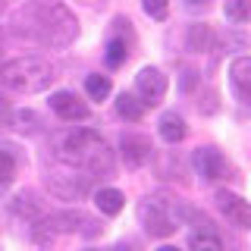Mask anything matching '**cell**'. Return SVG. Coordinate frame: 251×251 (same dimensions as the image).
Here are the masks:
<instances>
[{
    "label": "cell",
    "instance_id": "1",
    "mask_svg": "<svg viewBox=\"0 0 251 251\" xmlns=\"http://www.w3.org/2000/svg\"><path fill=\"white\" fill-rule=\"evenodd\" d=\"M13 31L25 41H38L44 47H69L78 35L75 16L63 3H28L16 16Z\"/></svg>",
    "mask_w": 251,
    "mask_h": 251
},
{
    "label": "cell",
    "instance_id": "2",
    "mask_svg": "<svg viewBox=\"0 0 251 251\" xmlns=\"http://www.w3.org/2000/svg\"><path fill=\"white\" fill-rule=\"evenodd\" d=\"M53 154L63 167L85 170L88 176H110L113 173V151L107 138L94 129H69L53 138Z\"/></svg>",
    "mask_w": 251,
    "mask_h": 251
},
{
    "label": "cell",
    "instance_id": "3",
    "mask_svg": "<svg viewBox=\"0 0 251 251\" xmlns=\"http://www.w3.org/2000/svg\"><path fill=\"white\" fill-rule=\"evenodd\" d=\"M53 66L41 57H16L10 63H3L0 69V82L3 88H10L16 94H41L53 85Z\"/></svg>",
    "mask_w": 251,
    "mask_h": 251
},
{
    "label": "cell",
    "instance_id": "4",
    "mask_svg": "<svg viewBox=\"0 0 251 251\" xmlns=\"http://www.w3.org/2000/svg\"><path fill=\"white\" fill-rule=\"evenodd\" d=\"M138 220H141V226H145L148 235H154V239H167V235H173L179 229V223H182V210H179L170 198L151 195V198H145L138 204Z\"/></svg>",
    "mask_w": 251,
    "mask_h": 251
},
{
    "label": "cell",
    "instance_id": "5",
    "mask_svg": "<svg viewBox=\"0 0 251 251\" xmlns=\"http://www.w3.org/2000/svg\"><path fill=\"white\" fill-rule=\"evenodd\" d=\"M91 179L85 170L66 167V173H47V188L63 201H82L91 192Z\"/></svg>",
    "mask_w": 251,
    "mask_h": 251
},
{
    "label": "cell",
    "instance_id": "6",
    "mask_svg": "<svg viewBox=\"0 0 251 251\" xmlns=\"http://www.w3.org/2000/svg\"><path fill=\"white\" fill-rule=\"evenodd\" d=\"M192 163H195V170H198V176L204 182H223V179L232 176V167L223 157V151H220V148H210V145L198 148L195 157H192Z\"/></svg>",
    "mask_w": 251,
    "mask_h": 251
},
{
    "label": "cell",
    "instance_id": "7",
    "mask_svg": "<svg viewBox=\"0 0 251 251\" xmlns=\"http://www.w3.org/2000/svg\"><path fill=\"white\" fill-rule=\"evenodd\" d=\"M167 88H170V82L157 66H145L135 75V98L145 107H157L163 98H167Z\"/></svg>",
    "mask_w": 251,
    "mask_h": 251
},
{
    "label": "cell",
    "instance_id": "8",
    "mask_svg": "<svg viewBox=\"0 0 251 251\" xmlns=\"http://www.w3.org/2000/svg\"><path fill=\"white\" fill-rule=\"evenodd\" d=\"M120 154H123V163L129 170H138L154 157V145H151V138L138 135V132H126L120 138Z\"/></svg>",
    "mask_w": 251,
    "mask_h": 251
},
{
    "label": "cell",
    "instance_id": "9",
    "mask_svg": "<svg viewBox=\"0 0 251 251\" xmlns=\"http://www.w3.org/2000/svg\"><path fill=\"white\" fill-rule=\"evenodd\" d=\"M50 220H53V226H57V232H78V235H88V239L100 235V229H104V226L94 217H88L85 210H63V214H53Z\"/></svg>",
    "mask_w": 251,
    "mask_h": 251
},
{
    "label": "cell",
    "instance_id": "10",
    "mask_svg": "<svg viewBox=\"0 0 251 251\" xmlns=\"http://www.w3.org/2000/svg\"><path fill=\"white\" fill-rule=\"evenodd\" d=\"M217 207H220V214L229 220L232 226H239V229H251V201H245L242 195L217 192Z\"/></svg>",
    "mask_w": 251,
    "mask_h": 251
},
{
    "label": "cell",
    "instance_id": "11",
    "mask_svg": "<svg viewBox=\"0 0 251 251\" xmlns=\"http://www.w3.org/2000/svg\"><path fill=\"white\" fill-rule=\"evenodd\" d=\"M50 110L60 116V120H66V123H82V120H88V113H91L88 104H85L75 91H57V94H50Z\"/></svg>",
    "mask_w": 251,
    "mask_h": 251
},
{
    "label": "cell",
    "instance_id": "12",
    "mask_svg": "<svg viewBox=\"0 0 251 251\" xmlns=\"http://www.w3.org/2000/svg\"><path fill=\"white\" fill-rule=\"evenodd\" d=\"M229 85L235 100L245 110H251V57H235L229 63Z\"/></svg>",
    "mask_w": 251,
    "mask_h": 251
},
{
    "label": "cell",
    "instance_id": "13",
    "mask_svg": "<svg viewBox=\"0 0 251 251\" xmlns=\"http://www.w3.org/2000/svg\"><path fill=\"white\" fill-rule=\"evenodd\" d=\"M113 38L107 41V50H104V60L110 69H120L126 60H129V47H132V31H126L123 35V16L120 19H113Z\"/></svg>",
    "mask_w": 251,
    "mask_h": 251
},
{
    "label": "cell",
    "instance_id": "14",
    "mask_svg": "<svg viewBox=\"0 0 251 251\" xmlns=\"http://www.w3.org/2000/svg\"><path fill=\"white\" fill-rule=\"evenodd\" d=\"M157 132H160V138L167 141V145H179V141L188 135V126L176 110H167V113L160 116V123H157Z\"/></svg>",
    "mask_w": 251,
    "mask_h": 251
},
{
    "label": "cell",
    "instance_id": "15",
    "mask_svg": "<svg viewBox=\"0 0 251 251\" xmlns=\"http://www.w3.org/2000/svg\"><path fill=\"white\" fill-rule=\"evenodd\" d=\"M94 207L104 217H116L126 207V195L120 188H98V192H94Z\"/></svg>",
    "mask_w": 251,
    "mask_h": 251
},
{
    "label": "cell",
    "instance_id": "16",
    "mask_svg": "<svg viewBox=\"0 0 251 251\" xmlns=\"http://www.w3.org/2000/svg\"><path fill=\"white\" fill-rule=\"evenodd\" d=\"M10 210L13 214H19V217H25V220H41V201H38V195L35 192H19L16 198L10 201Z\"/></svg>",
    "mask_w": 251,
    "mask_h": 251
},
{
    "label": "cell",
    "instance_id": "17",
    "mask_svg": "<svg viewBox=\"0 0 251 251\" xmlns=\"http://www.w3.org/2000/svg\"><path fill=\"white\" fill-rule=\"evenodd\" d=\"M116 113H120L123 120H129V123H138L141 116H145V104H141L132 91H123L120 98H116Z\"/></svg>",
    "mask_w": 251,
    "mask_h": 251
},
{
    "label": "cell",
    "instance_id": "18",
    "mask_svg": "<svg viewBox=\"0 0 251 251\" xmlns=\"http://www.w3.org/2000/svg\"><path fill=\"white\" fill-rule=\"evenodd\" d=\"M210 41H214V31H210L207 22H195L188 28V50L204 53V50H210Z\"/></svg>",
    "mask_w": 251,
    "mask_h": 251
},
{
    "label": "cell",
    "instance_id": "19",
    "mask_svg": "<svg viewBox=\"0 0 251 251\" xmlns=\"http://www.w3.org/2000/svg\"><path fill=\"white\" fill-rule=\"evenodd\" d=\"M110 78L107 75H100V73H91L88 78H85V91H88V98L91 100H107L110 98Z\"/></svg>",
    "mask_w": 251,
    "mask_h": 251
},
{
    "label": "cell",
    "instance_id": "20",
    "mask_svg": "<svg viewBox=\"0 0 251 251\" xmlns=\"http://www.w3.org/2000/svg\"><path fill=\"white\" fill-rule=\"evenodd\" d=\"M188 251H223V242L217 239L210 229H201L188 239Z\"/></svg>",
    "mask_w": 251,
    "mask_h": 251
},
{
    "label": "cell",
    "instance_id": "21",
    "mask_svg": "<svg viewBox=\"0 0 251 251\" xmlns=\"http://www.w3.org/2000/svg\"><path fill=\"white\" fill-rule=\"evenodd\" d=\"M223 13H226V19H229V22H235V25L251 22V0H226Z\"/></svg>",
    "mask_w": 251,
    "mask_h": 251
},
{
    "label": "cell",
    "instance_id": "22",
    "mask_svg": "<svg viewBox=\"0 0 251 251\" xmlns=\"http://www.w3.org/2000/svg\"><path fill=\"white\" fill-rule=\"evenodd\" d=\"M13 176H16V157H13V151L0 148V188L10 185Z\"/></svg>",
    "mask_w": 251,
    "mask_h": 251
},
{
    "label": "cell",
    "instance_id": "23",
    "mask_svg": "<svg viewBox=\"0 0 251 251\" xmlns=\"http://www.w3.org/2000/svg\"><path fill=\"white\" fill-rule=\"evenodd\" d=\"M141 6H145V13L157 22H163L170 16V0H141Z\"/></svg>",
    "mask_w": 251,
    "mask_h": 251
},
{
    "label": "cell",
    "instance_id": "24",
    "mask_svg": "<svg viewBox=\"0 0 251 251\" xmlns=\"http://www.w3.org/2000/svg\"><path fill=\"white\" fill-rule=\"evenodd\" d=\"M16 120L22 123L19 129H38V126H41V116L31 113V110H19V113H16Z\"/></svg>",
    "mask_w": 251,
    "mask_h": 251
},
{
    "label": "cell",
    "instance_id": "25",
    "mask_svg": "<svg viewBox=\"0 0 251 251\" xmlns=\"http://www.w3.org/2000/svg\"><path fill=\"white\" fill-rule=\"evenodd\" d=\"M188 6H204V3H210V0H185Z\"/></svg>",
    "mask_w": 251,
    "mask_h": 251
},
{
    "label": "cell",
    "instance_id": "26",
    "mask_svg": "<svg viewBox=\"0 0 251 251\" xmlns=\"http://www.w3.org/2000/svg\"><path fill=\"white\" fill-rule=\"evenodd\" d=\"M113 251H135V248H132V245H116Z\"/></svg>",
    "mask_w": 251,
    "mask_h": 251
},
{
    "label": "cell",
    "instance_id": "27",
    "mask_svg": "<svg viewBox=\"0 0 251 251\" xmlns=\"http://www.w3.org/2000/svg\"><path fill=\"white\" fill-rule=\"evenodd\" d=\"M157 251H179V248H173V245H163V248H157Z\"/></svg>",
    "mask_w": 251,
    "mask_h": 251
},
{
    "label": "cell",
    "instance_id": "28",
    "mask_svg": "<svg viewBox=\"0 0 251 251\" xmlns=\"http://www.w3.org/2000/svg\"><path fill=\"white\" fill-rule=\"evenodd\" d=\"M6 10V0H0V13H3Z\"/></svg>",
    "mask_w": 251,
    "mask_h": 251
}]
</instances>
